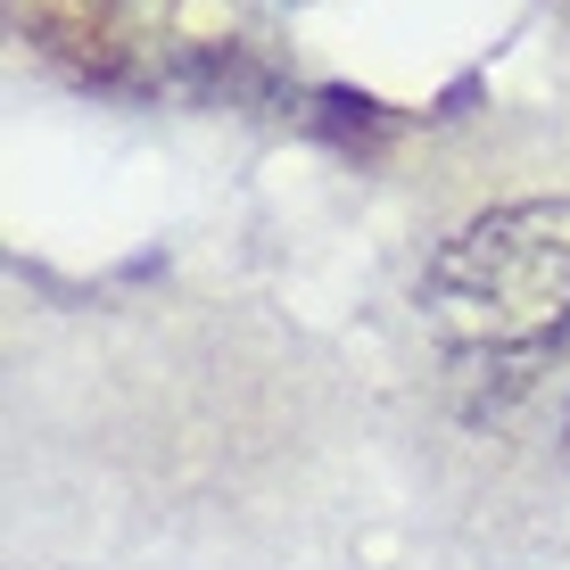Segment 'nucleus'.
<instances>
[{
	"instance_id": "nucleus-1",
	"label": "nucleus",
	"mask_w": 570,
	"mask_h": 570,
	"mask_svg": "<svg viewBox=\"0 0 570 570\" xmlns=\"http://www.w3.org/2000/svg\"><path fill=\"white\" fill-rule=\"evenodd\" d=\"M422 314L455 356H546L570 331V199H504L446 232Z\"/></svg>"
}]
</instances>
